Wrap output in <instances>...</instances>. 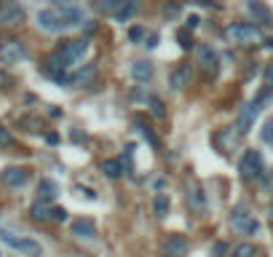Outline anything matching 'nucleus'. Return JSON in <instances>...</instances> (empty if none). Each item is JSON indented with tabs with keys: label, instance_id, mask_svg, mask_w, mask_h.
<instances>
[{
	"label": "nucleus",
	"instance_id": "obj_1",
	"mask_svg": "<svg viewBox=\"0 0 273 257\" xmlns=\"http://www.w3.org/2000/svg\"><path fill=\"white\" fill-rule=\"evenodd\" d=\"M222 38L228 43H260L262 41V30L257 25H249V22H236V25H228L222 30Z\"/></svg>",
	"mask_w": 273,
	"mask_h": 257
},
{
	"label": "nucleus",
	"instance_id": "obj_2",
	"mask_svg": "<svg viewBox=\"0 0 273 257\" xmlns=\"http://www.w3.org/2000/svg\"><path fill=\"white\" fill-rule=\"evenodd\" d=\"M230 228L241 233V236H254L257 230H260V222L254 220L252 209H249V204H236L230 212Z\"/></svg>",
	"mask_w": 273,
	"mask_h": 257
},
{
	"label": "nucleus",
	"instance_id": "obj_3",
	"mask_svg": "<svg viewBox=\"0 0 273 257\" xmlns=\"http://www.w3.org/2000/svg\"><path fill=\"white\" fill-rule=\"evenodd\" d=\"M241 180H246V182H254V180H260V177L265 174V161H262V153L260 150H246L244 153V158H241Z\"/></svg>",
	"mask_w": 273,
	"mask_h": 257
},
{
	"label": "nucleus",
	"instance_id": "obj_4",
	"mask_svg": "<svg viewBox=\"0 0 273 257\" xmlns=\"http://www.w3.org/2000/svg\"><path fill=\"white\" fill-rule=\"evenodd\" d=\"M35 22H38V27H41L43 33H54V35L70 30V27L65 25V19L57 14V9H54V6H51V9H41V11H38V14H35Z\"/></svg>",
	"mask_w": 273,
	"mask_h": 257
},
{
	"label": "nucleus",
	"instance_id": "obj_5",
	"mask_svg": "<svg viewBox=\"0 0 273 257\" xmlns=\"http://www.w3.org/2000/svg\"><path fill=\"white\" fill-rule=\"evenodd\" d=\"M260 110H262L260 99H252V102H246L244 107H241V113L236 118V131L238 134H249V131L254 129V121H257V115H260Z\"/></svg>",
	"mask_w": 273,
	"mask_h": 257
},
{
	"label": "nucleus",
	"instance_id": "obj_6",
	"mask_svg": "<svg viewBox=\"0 0 273 257\" xmlns=\"http://www.w3.org/2000/svg\"><path fill=\"white\" fill-rule=\"evenodd\" d=\"M0 238H3L6 246L17 249V252L27 254V257H41V254H43V246L38 244L35 238H22V236H14V233H3Z\"/></svg>",
	"mask_w": 273,
	"mask_h": 257
},
{
	"label": "nucleus",
	"instance_id": "obj_7",
	"mask_svg": "<svg viewBox=\"0 0 273 257\" xmlns=\"http://www.w3.org/2000/svg\"><path fill=\"white\" fill-rule=\"evenodd\" d=\"M25 57H27V49L19 38H9V41L0 43V62H3V65H17V62H22Z\"/></svg>",
	"mask_w": 273,
	"mask_h": 257
},
{
	"label": "nucleus",
	"instance_id": "obj_8",
	"mask_svg": "<svg viewBox=\"0 0 273 257\" xmlns=\"http://www.w3.org/2000/svg\"><path fill=\"white\" fill-rule=\"evenodd\" d=\"M86 51H89V41H86V38H81V41H67V43L59 49V57L65 59L70 67H75L78 62L86 57Z\"/></svg>",
	"mask_w": 273,
	"mask_h": 257
},
{
	"label": "nucleus",
	"instance_id": "obj_9",
	"mask_svg": "<svg viewBox=\"0 0 273 257\" xmlns=\"http://www.w3.org/2000/svg\"><path fill=\"white\" fill-rule=\"evenodd\" d=\"M54 9H57V14L65 19L67 27H81L86 22V11L78 3H54Z\"/></svg>",
	"mask_w": 273,
	"mask_h": 257
},
{
	"label": "nucleus",
	"instance_id": "obj_10",
	"mask_svg": "<svg viewBox=\"0 0 273 257\" xmlns=\"http://www.w3.org/2000/svg\"><path fill=\"white\" fill-rule=\"evenodd\" d=\"M25 22V9L19 3H0V25L3 27H17Z\"/></svg>",
	"mask_w": 273,
	"mask_h": 257
},
{
	"label": "nucleus",
	"instance_id": "obj_11",
	"mask_svg": "<svg viewBox=\"0 0 273 257\" xmlns=\"http://www.w3.org/2000/svg\"><path fill=\"white\" fill-rule=\"evenodd\" d=\"M94 78H97V65H94V62H89V65H83V67H78V70H73V73H70L67 86L83 89V86H89Z\"/></svg>",
	"mask_w": 273,
	"mask_h": 257
},
{
	"label": "nucleus",
	"instance_id": "obj_12",
	"mask_svg": "<svg viewBox=\"0 0 273 257\" xmlns=\"http://www.w3.org/2000/svg\"><path fill=\"white\" fill-rule=\"evenodd\" d=\"M27 180H30V169L25 166H9L0 174V182L9 185V188H22V185H27Z\"/></svg>",
	"mask_w": 273,
	"mask_h": 257
},
{
	"label": "nucleus",
	"instance_id": "obj_13",
	"mask_svg": "<svg viewBox=\"0 0 273 257\" xmlns=\"http://www.w3.org/2000/svg\"><path fill=\"white\" fill-rule=\"evenodd\" d=\"M190 81H193V67L190 65H177L174 73L169 75V83H171V89H174V91L188 89Z\"/></svg>",
	"mask_w": 273,
	"mask_h": 257
},
{
	"label": "nucleus",
	"instance_id": "obj_14",
	"mask_svg": "<svg viewBox=\"0 0 273 257\" xmlns=\"http://www.w3.org/2000/svg\"><path fill=\"white\" fill-rule=\"evenodd\" d=\"M196 57H198V65L204 70H212V73H217V67H220V57H217V51L212 49V46L201 43L196 46Z\"/></svg>",
	"mask_w": 273,
	"mask_h": 257
},
{
	"label": "nucleus",
	"instance_id": "obj_15",
	"mask_svg": "<svg viewBox=\"0 0 273 257\" xmlns=\"http://www.w3.org/2000/svg\"><path fill=\"white\" fill-rule=\"evenodd\" d=\"M188 252H190V241L185 236H169L166 246H163L166 257H188Z\"/></svg>",
	"mask_w": 273,
	"mask_h": 257
},
{
	"label": "nucleus",
	"instance_id": "obj_16",
	"mask_svg": "<svg viewBox=\"0 0 273 257\" xmlns=\"http://www.w3.org/2000/svg\"><path fill=\"white\" fill-rule=\"evenodd\" d=\"M73 236L78 238H97V225L94 220H89V217H81V220H73Z\"/></svg>",
	"mask_w": 273,
	"mask_h": 257
},
{
	"label": "nucleus",
	"instance_id": "obj_17",
	"mask_svg": "<svg viewBox=\"0 0 273 257\" xmlns=\"http://www.w3.org/2000/svg\"><path fill=\"white\" fill-rule=\"evenodd\" d=\"M188 204H190L193 212H198V214L206 212V196H204V190H201L196 182L188 185Z\"/></svg>",
	"mask_w": 273,
	"mask_h": 257
},
{
	"label": "nucleus",
	"instance_id": "obj_18",
	"mask_svg": "<svg viewBox=\"0 0 273 257\" xmlns=\"http://www.w3.org/2000/svg\"><path fill=\"white\" fill-rule=\"evenodd\" d=\"M153 65L150 62H145V59H137V62H131V78H134L137 83H147L153 78Z\"/></svg>",
	"mask_w": 273,
	"mask_h": 257
},
{
	"label": "nucleus",
	"instance_id": "obj_19",
	"mask_svg": "<svg viewBox=\"0 0 273 257\" xmlns=\"http://www.w3.org/2000/svg\"><path fill=\"white\" fill-rule=\"evenodd\" d=\"M57 196H59V185L54 180H49V177L41 180V185H38V201H41V204H51Z\"/></svg>",
	"mask_w": 273,
	"mask_h": 257
},
{
	"label": "nucleus",
	"instance_id": "obj_20",
	"mask_svg": "<svg viewBox=\"0 0 273 257\" xmlns=\"http://www.w3.org/2000/svg\"><path fill=\"white\" fill-rule=\"evenodd\" d=\"M102 171H105L107 180H121V177L126 174V171H123L121 158H107V161H102Z\"/></svg>",
	"mask_w": 273,
	"mask_h": 257
},
{
	"label": "nucleus",
	"instance_id": "obj_21",
	"mask_svg": "<svg viewBox=\"0 0 273 257\" xmlns=\"http://www.w3.org/2000/svg\"><path fill=\"white\" fill-rule=\"evenodd\" d=\"M30 214H33V220H38V222L54 220V209L49 204H41V201H35V204L30 206Z\"/></svg>",
	"mask_w": 273,
	"mask_h": 257
},
{
	"label": "nucleus",
	"instance_id": "obj_22",
	"mask_svg": "<svg viewBox=\"0 0 273 257\" xmlns=\"http://www.w3.org/2000/svg\"><path fill=\"white\" fill-rule=\"evenodd\" d=\"M169 206H171V201H169L166 193H155V198H153V212H155V217H158V220H163V217L169 214Z\"/></svg>",
	"mask_w": 273,
	"mask_h": 257
},
{
	"label": "nucleus",
	"instance_id": "obj_23",
	"mask_svg": "<svg viewBox=\"0 0 273 257\" xmlns=\"http://www.w3.org/2000/svg\"><path fill=\"white\" fill-rule=\"evenodd\" d=\"M246 11L252 14L254 19H260L262 25H273V17H270V11L265 9L262 3H249V6H246Z\"/></svg>",
	"mask_w": 273,
	"mask_h": 257
},
{
	"label": "nucleus",
	"instance_id": "obj_24",
	"mask_svg": "<svg viewBox=\"0 0 273 257\" xmlns=\"http://www.w3.org/2000/svg\"><path fill=\"white\" fill-rule=\"evenodd\" d=\"M137 11H139V3H137V0H129V3H126V6H121V11L115 14V22H121V25H126V22H129L131 17H134Z\"/></svg>",
	"mask_w": 273,
	"mask_h": 257
},
{
	"label": "nucleus",
	"instance_id": "obj_25",
	"mask_svg": "<svg viewBox=\"0 0 273 257\" xmlns=\"http://www.w3.org/2000/svg\"><path fill=\"white\" fill-rule=\"evenodd\" d=\"M147 110H150L153 118H158V121L166 118V105H163V99H158V97H147Z\"/></svg>",
	"mask_w": 273,
	"mask_h": 257
},
{
	"label": "nucleus",
	"instance_id": "obj_26",
	"mask_svg": "<svg viewBox=\"0 0 273 257\" xmlns=\"http://www.w3.org/2000/svg\"><path fill=\"white\" fill-rule=\"evenodd\" d=\"M257 254V249H254V244H238L233 252L228 254V257H254Z\"/></svg>",
	"mask_w": 273,
	"mask_h": 257
},
{
	"label": "nucleus",
	"instance_id": "obj_27",
	"mask_svg": "<svg viewBox=\"0 0 273 257\" xmlns=\"http://www.w3.org/2000/svg\"><path fill=\"white\" fill-rule=\"evenodd\" d=\"M121 6H123V0H110V3H99L97 11H99V14H118Z\"/></svg>",
	"mask_w": 273,
	"mask_h": 257
},
{
	"label": "nucleus",
	"instance_id": "obj_28",
	"mask_svg": "<svg viewBox=\"0 0 273 257\" xmlns=\"http://www.w3.org/2000/svg\"><path fill=\"white\" fill-rule=\"evenodd\" d=\"M177 43H179V49H193V35H190V30H179L177 33Z\"/></svg>",
	"mask_w": 273,
	"mask_h": 257
},
{
	"label": "nucleus",
	"instance_id": "obj_29",
	"mask_svg": "<svg viewBox=\"0 0 273 257\" xmlns=\"http://www.w3.org/2000/svg\"><path fill=\"white\" fill-rule=\"evenodd\" d=\"M209 257H228V244L225 241H214L209 249Z\"/></svg>",
	"mask_w": 273,
	"mask_h": 257
},
{
	"label": "nucleus",
	"instance_id": "obj_30",
	"mask_svg": "<svg viewBox=\"0 0 273 257\" xmlns=\"http://www.w3.org/2000/svg\"><path fill=\"white\" fill-rule=\"evenodd\" d=\"M137 129H139V134H142V137H145V139H147V142H150L153 147H158V137L153 134V129L142 126V123H139V121H137Z\"/></svg>",
	"mask_w": 273,
	"mask_h": 257
},
{
	"label": "nucleus",
	"instance_id": "obj_31",
	"mask_svg": "<svg viewBox=\"0 0 273 257\" xmlns=\"http://www.w3.org/2000/svg\"><path fill=\"white\" fill-rule=\"evenodd\" d=\"M260 137H262V142L265 145H273V121H265V126L260 131Z\"/></svg>",
	"mask_w": 273,
	"mask_h": 257
},
{
	"label": "nucleus",
	"instance_id": "obj_32",
	"mask_svg": "<svg viewBox=\"0 0 273 257\" xmlns=\"http://www.w3.org/2000/svg\"><path fill=\"white\" fill-rule=\"evenodd\" d=\"M147 33H145V27H131L129 30V41L131 43H139V41H145Z\"/></svg>",
	"mask_w": 273,
	"mask_h": 257
},
{
	"label": "nucleus",
	"instance_id": "obj_33",
	"mask_svg": "<svg viewBox=\"0 0 273 257\" xmlns=\"http://www.w3.org/2000/svg\"><path fill=\"white\" fill-rule=\"evenodd\" d=\"M6 145H11V131L6 126H0V147H6Z\"/></svg>",
	"mask_w": 273,
	"mask_h": 257
},
{
	"label": "nucleus",
	"instance_id": "obj_34",
	"mask_svg": "<svg viewBox=\"0 0 273 257\" xmlns=\"http://www.w3.org/2000/svg\"><path fill=\"white\" fill-rule=\"evenodd\" d=\"M158 41H161L158 33H150V35L145 38V43H142V46H147V49H155V46H158Z\"/></svg>",
	"mask_w": 273,
	"mask_h": 257
},
{
	"label": "nucleus",
	"instance_id": "obj_35",
	"mask_svg": "<svg viewBox=\"0 0 273 257\" xmlns=\"http://www.w3.org/2000/svg\"><path fill=\"white\" fill-rule=\"evenodd\" d=\"M54 220H57V222H65V220H67V209H65V206H57V209H54Z\"/></svg>",
	"mask_w": 273,
	"mask_h": 257
},
{
	"label": "nucleus",
	"instance_id": "obj_36",
	"mask_svg": "<svg viewBox=\"0 0 273 257\" xmlns=\"http://www.w3.org/2000/svg\"><path fill=\"white\" fill-rule=\"evenodd\" d=\"M201 25V19L196 17V14H193V17H188V22H185V30H196Z\"/></svg>",
	"mask_w": 273,
	"mask_h": 257
},
{
	"label": "nucleus",
	"instance_id": "obj_37",
	"mask_svg": "<svg viewBox=\"0 0 273 257\" xmlns=\"http://www.w3.org/2000/svg\"><path fill=\"white\" fill-rule=\"evenodd\" d=\"M78 193H83V196H86V198H91V201L97 198V193L91 190V188H78Z\"/></svg>",
	"mask_w": 273,
	"mask_h": 257
},
{
	"label": "nucleus",
	"instance_id": "obj_38",
	"mask_svg": "<svg viewBox=\"0 0 273 257\" xmlns=\"http://www.w3.org/2000/svg\"><path fill=\"white\" fill-rule=\"evenodd\" d=\"M163 14H166V17H177L179 9H177V6H166V9H163Z\"/></svg>",
	"mask_w": 273,
	"mask_h": 257
},
{
	"label": "nucleus",
	"instance_id": "obj_39",
	"mask_svg": "<svg viewBox=\"0 0 273 257\" xmlns=\"http://www.w3.org/2000/svg\"><path fill=\"white\" fill-rule=\"evenodd\" d=\"M265 81H268V86L273 89V65H270L268 70H265Z\"/></svg>",
	"mask_w": 273,
	"mask_h": 257
},
{
	"label": "nucleus",
	"instance_id": "obj_40",
	"mask_svg": "<svg viewBox=\"0 0 273 257\" xmlns=\"http://www.w3.org/2000/svg\"><path fill=\"white\" fill-rule=\"evenodd\" d=\"M265 49H268V51H273V38H268V41H265Z\"/></svg>",
	"mask_w": 273,
	"mask_h": 257
}]
</instances>
